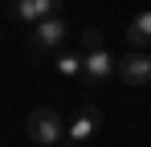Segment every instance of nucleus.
Returning <instances> with one entry per match:
<instances>
[{"mask_svg":"<svg viewBox=\"0 0 151 147\" xmlns=\"http://www.w3.org/2000/svg\"><path fill=\"white\" fill-rule=\"evenodd\" d=\"M25 131H29V139H33L37 147H57V143H65V122H61V115H57L53 106H37V110L29 115Z\"/></svg>","mask_w":151,"mask_h":147,"instance_id":"nucleus-1","label":"nucleus"},{"mask_svg":"<svg viewBox=\"0 0 151 147\" xmlns=\"http://www.w3.org/2000/svg\"><path fill=\"white\" fill-rule=\"evenodd\" d=\"M65 37H70V24L61 21V17H45V21H37V24H33L29 49H33V53H49V49H57Z\"/></svg>","mask_w":151,"mask_h":147,"instance_id":"nucleus-2","label":"nucleus"},{"mask_svg":"<svg viewBox=\"0 0 151 147\" xmlns=\"http://www.w3.org/2000/svg\"><path fill=\"white\" fill-rule=\"evenodd\" d=\"M114 74H119V82H127V86H147V82H151V53L131 49L127 57H119Z\"/></svg>","mask_w":151,"mask_h":147,"instance_id":"nucleus-3","label":"nucleus"},{"mask_svg":"<svg viewBox=\"0 0 151 147\" xmlns=\"http://www.w3.org/2000/svg\"><path fill=\"white\" fill-rule=\"evenodd\" d=\"M98 131H102V110L98 106H82L74 115V122L65 127V139H70V143H86V139H94Z\"/></svg>","mask_w":151,"mask_h":147,"instance_id":"nucleus-4","label":"nucleus"},{"mask_svg":"<svg viewBox=\"0 0 151 147\" xmlns=\"http://www.w3.org/2000/svg\"><path fill=\"white\" fill-rule=\"evenodd\" d=\"M114 66H119V61H114V57H110L106 49H94V53H86V66H82V82H86L90 90H98L102 82H106V78L114 74Z\"/></svg>","mask_w":151,"mask_h":147,"instance_id":"nucleus-5","label":"nucleus"},{"mask_svg":"<svg viewBox=\"0 0 151 147\" xmlns=\"http://www.w3.org/2000/svg\"><path fill=\"white\" fill-rule=\"evenodd\" d=\"M127 45L131 49H147L151 45V8H143L135 21L127 24Z\"/></svg>","mask_w":151,"mask_h":147,"instance_id":"nucleus-6","label":"nucleus"},{"mask_svg":"<svg viewBox=\"0 0 151 147\" xmlns=\"http://www.w3.org/2000/svg\"><path fill=\"white\" fill-rule=\"evenodd\" d=\"M12 12H17V17H21L25 24L45 21V12H41V0H12Z\"/></svg>","mask_w":151,"mask_h":147,"instance_id":"nucleus-7","label":"nucleus"},{"mask_svg":"<svg viewBox=\"0 0 151 147\" xmlns=\"http://www.w3.org/2000/svg\"><path fill=\"white\" fill-rule=\"evenodd\" d=\"M82 66H86L82 53H61V57H57V74H61V78H82Z\"/></svg>","mask_w":151,"mask_h":147,"instance_id":"nucleus-8","label":"nucleus"},{"mask_svg":"<svg viewBox=\"0 0 151 147\" xmlns=\"http://www.w3.org/2000/svg\"><path fill=\"white\" fill-rule=\"evenodd\" d=\"M78 41H82V49H78L82 57H86V53H94V49H106V45H102V33H98V29H86Z\"/></svg>","mask_w":151,"mask_h":147,"instance_id":"nucleus-9","label":"nucleus"},{"mask_svg":"<svg viewBox=\"0 0 151 147\" xmlns=\"http://www.w3.org/2000/svg\"><path fill=\"white\" fill-rule=\"evenodd\" d=\"M57 8H61V0H41V12L45 17H57Z\"/></svg>","mask_w":151,"mask_h":147,"instance_id":"nucleus-10","label":"nucleus"}]
</instances>
